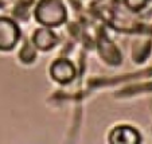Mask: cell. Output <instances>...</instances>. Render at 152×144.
<instances>
[{"label":"cell","mask_w":152,"mask_h":144,"mask_svg":"<svg viewBox=\"0 0 152 144\" xmlns=\"http://www.w3.org/2000/svg\"><path fill=\"white\" fill-rule=\"evenodd\" d=\"M35 19L46 27H57L66 19V8L61 0H40L35 8Z\"/></svg>","instance_id":"obj_1"},{"label":"cell","mask_w":152,"mask_h":144,"mask_svg":"<svg viewBox=\"0 0 152 144\" xmlns=\"http://www.w3.org/2000/svg\"><path fill=\"white\" fill-rule=\"evenodd\" d=\"M20 37L19 27L7 18H0V50L7 51L16 45Z\"/></svg>","instance_id":"obj_2"},{"label":"cell","mask_w":152,"mask_h":144,"mask_svg":"<svg viewBox=\"0 0 152 144\" xmlns=\"http://www.w3.org/2000/svg\"><path fill=\"white\" fill-rule=\"evenodd\" d=\"M50 73L54 81L59 84H69L75 77V67L70 61L62 58V59H57L53 64Z\"/></svg>","instance_id":"obj_3"},{"label":"cell","mask_w":152,"mask_h":144,"mask_svg":"<svg viewBox=\"0 0 152 144\" xmlns=\"http://www.w3.org/2000/svg\"><path fill=\"white\" fill-rule=\"evenodd\" d=\"M109 141L112 144H137L140 143V135L135 128L120 125L110 132Z\"/></svg>","instance_id":"obj_4"},{"label":"cell","mask_w":152,"mask_h":144,"mask_svg":"<svg viewBox=\"0 0 152 144\" xmlns=\"http://www.w3.org/2000/svg\"><path fill=\"white\" fill-rule=\"evenodd\" d=\"M57 37L51 30L47 29H39L35 31V34L32 35V42L34 45L40 50H51L53 47L57 45Z\"/></svg>","instance_id":"obj_5"},{"label":"cell","mask_w":152,"mask_h":144,"mask_svg":"<svg viewBox=\"0 0 152 144\" xmlns=\"http://www.w3.org/2000/svg\"><path fill=\"white\" fill-rule=\"evenodd\" d=\"M147 1H148V0H125V4L129 10L137 12V11H140L141 8H144Z\"/></svg>","instance_id":"obj_6"}]
</instances>
